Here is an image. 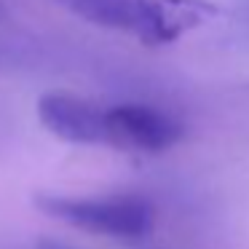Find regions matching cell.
<instances>
[{"mask_svg":"<svg viewBox=\"0 0 249 249\" xmlns=\"http://www.w3.org/2000/svg\"><path fill=\"white\" fill-rule=\"evenodd\" d=\"M105 137L118 150L161 153L179 142L182 126L158 107L129 102L105 110Z\"/></svg>","mask_w":249,"mask_h":249,"instance_id":"cell-3","label":"cell"},{"mask_svg":"<svg viewBox=\"0 0 249 249\" xmlns=\"http://www.w3.org/2000/svg\"><path fill=\"white\" fill-rule=\"evenodd\" d=\"M38 249H72V247H65V244H59V241H51V238H40Z\"/></svg>","mask_w":249,"mask_h":249,"instance_id":"cell-5","label":"cell"},{"mask_svg":"<svg viewBox=\"0 0 249 249\" xmlns=\"http://www.w3.org/2000/svg\"><path fill=\"white\" fill-rule=\"evenodd\" d=\"M54 3L89 24L134 33L147 43H166L177 38L172 17L156 0H54Z\"/></svg>","mask_w":249,"mask_h":249,"instance_id":"cell-2","label":"cell"},{"mask_svg":"<svg viewBox=\"0 0 249 249\" xmlns=\"http://www.w3.org/2000/svg\"><path fill=\"white\" fill-rule=\"evenodd\" d=\"M35 206L59 222L107 238H118V241H140L153 231V222H156L150 201L140 196L75 198V196L40 193L35 196Z\"/></svg>","mask_w":249,"mask_h":249,"instance_id":"cell-1","label":"cell"},{"mask_svg":"<svg viewBox=\"0 0 249 249\" xmlns=\"http://www.w3.org/2000/svg\"><path fill=\"white\" fill-rule=\"evenodd\" d=\"M38 118L54 137L72 145H105V110L75 94L51 91L38 102Z\"/></svg>","mask_w":249,"mask_h":249,"instance_id":"cell-4","label":"cell"}]
</instances>
